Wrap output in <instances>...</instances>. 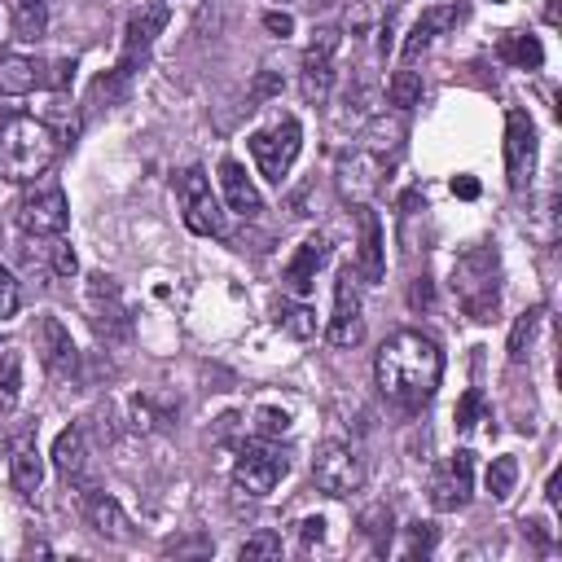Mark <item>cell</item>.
<instances>
[{
  "instance_id": "obj_7",
  "label": "cell",
  "mask_w": 562,
  "mask_h": 562,
  "mask_svg": "<svg viewBox=\"0 0 562 562\" xmlns=\"http://www.w3.org/2000/svg\"><path fill=\"white\" fill-rule=\"evenodd\" d=\"M66 224H70V206H66V193L57 180H40L35 189H26L18 198V228L26 237L44 241V237L66 233Z\"/></svg>"
},
{
  "instance_id": "obj_22",
  "label": "cell",
  "mask_w": 562,
  "mask_h": 562,
  "mask_svg": "<svg viewBox=\"0 0 562 562\" xmlns=\"http://www.w3.org/2000/svg\"><path fill=\"white\" fill-rule=\"evenodd\" d=\"M53 465H57V474H61L66 483L88 487V439H83L79 426L61 430V435L53 439Z\"/></svg>"
},
{
  "instance_id": "obj_2",
  "label": "cell",
  "mask_w": 562,
  "mask_h": 562,
  "mask_svg": "<svg viewBox=\"0 0 562 562\" xmlns=\"http://www.w3.org/2000/svg\"><path fill=\"white\" fill-rule=\"evenodd\" d=\"M57 149H61V136L44 119L35 114L4 119L0 123V180H13V184L40 180L53 167Z\"/></svg>"
},
{
  "instance_id": "obj_17",
  "label": "cell",
  "mask_w": 562,
  "mask_h": 562,
  "mask_svg": "<svg viewBox=\"0 0 562 562\" xmlns=\"http://www.w3.org/2000/svg\"><path fill=\"white\" fill-rule=\"evenodd\" d=\"M35 351H40L44 369H48V373H57V378H70V373H75V364H79L75 338H70V329H66L57 316H40V329H35Z\"/></svg>"
},
{
  "instance_id": "obj_32",
  "label": "cell",
  "mask_w": 562,
  "mask_h": 562,
  "mask_svg": "<svg viewBox=\"0 0 562 562\" xmlns=\"http://www.w3.org/2000/svg\"><path fill=\"white\" fill-rule=\"evenodd\" d=\"M44 250H48V268L57 272V277H75V250H70V241H66V233H57V237H44Z\"/></svg>"
},
{
  "instance_id": "obj_39",
  "label": "cell",
  "mask_w": 562,
  "mask_h": 562,
  "mask_svg": "<svg viewBox=\"0 0 562 562\" xmlns=\"http://www.w3.org/2000/svg\"><path fill=\"white\" fill-rule=\"evenodd\" d=\"M263 26H268L272 35H281V40H285V35L294 31V18H290V13H263Z\"/></svg>"
},
{
  "instance_id": "obj_35",
  "label": "cell",
  "mask_w": 562,
  "mask_h": 562,
  "mask_svg": "<svg viewBox=\"0 0 562 562\" xmlns=\"http://www.w3.org/2000/svg\"><path fill=\"white\" fill-rule=\"evenodd\" d=\"M18 303H22V290H18V281H13V272L0 263V321H9V316H18Z\"/></svg>"
},
{
  "instance_id": "obj_19",
  "label": "cell",
  "mask_w": 562,
  "mask_h": 562,
  "mask_svg": "<svg viewBox=\"0 0 562 562\" xmlns=\"http://www.w3.org/2000/svg\"><path fill=\"white\" fill-rule=\"evenodd\" d=\"M215 176H220V193H224L228 211H233V215H241V220H259V211H263V198H259V189L250 184L246 167H241L237 158H224Z\"/></svg>"
},
{
  "instance_id": "obj_34",
  "label": "cell",
  "mask_w": 562,
  "mask_h": 562,
  "mask_svg": "<svg viewBox=\"0 0 562 562\" xmlns=\"http://www.w3.org/2000/svg\"><path fill=\"white\" fill-rule=\"evenodd\" d=\"M364 531L373 536V549L382 553V549H386V540H391V509H382V505H378V509H369V514H364Z\"/></svg>"
},
{
  "instance_id": "obj_18",
  "label": "cell",
  "mask_w": 562,
  "mask_h": 562,
  "mask_svg": "<svg viewBox=\"0 0 562 562\" xmlns=\"http://www.w3.org/2000/svg\"><path fill=\"white\" fill-rule=\"evenodd\" d=\"M325 255H329V246H325V237H321V233H316V237H303V241H299V250L290 255L285 272H281V290H285V294H294V299H307V290H312L316 268L325 263Z\"/></svg>"
},
{
  "instance_id": "obj_24",
  "label": "cell",
  "mask_w": 562,
  "mask_h": 562,
  "mask_svg": "<svg viewBox=\"0 0 562 562\" xmlns=\"http://www.w3.org/2000/svg\"><path fill=\"white\" fill-rule=\"evenodd\" d=\"M9 479H13V487H18L22 496H35V492H40L44 465H40V452H35L31 439H22V443L13 448V457H9Z\"/></svg>"
},
{
  "instance_id": "obj_30",
  "label": "cell",
  "mask_w": 562,
  "mask_h": 562,
  "mask_svg": "<svg viewBox=\"0 0 562 562\" xmlns=\"http://www.w3.org/2000/svg\"><path fill=\"white\" fill-rule=\"evenodd\" d=\"M536 325H540V307H527V312L514 321V329H509V360H522V356H527V347H531V338H536Z\"/></svg>"
},
{
  "instance_id": "obj_1",
  "label": "cell",
  "mask_w": 562,
  "mask_h": 562,
  "mask_svg": "<svg viewBox=\"0 0 562 562\" xmlns=\"http://www.w3.org/2000/svg\"><path fill=\"white\" fill-rule=\"evenodd\" d=\"M373 378L382 386V395L408 413L426 408L439 391L443 378V351L435 338H426L422 329H400L391 334L378 356H373Z\"/></svg>"
},
{
  "instance_id": "obj_12",
  "label": "cell",
  "mask_w": 562,
  "mask_h": 562,
  "mask_svg": "<svg viewBox=\"0 0 562 562\" xmlns=\"http://www.w3.org/2000/svg\"><path fill=\"white\" fill-rule=\"evenodd\" d=\"M536 123L522 114V110H509L505 114V180L514 193L531 189V176H536Z\"/></svg>"
},
{
  "instance_id": "obj_40",
  "label": "cell",
  "mask_w": 562,
  "mask_h": 562,
  "mask_svg": "<svg viewBox=\"0 0 562 562\" xmlns=\"http://www.w3.org/2000/svg\"><path fill=\"white\" fill-rule=\"evenodd\" d=\"M408 303H413V307H430V281H426V277H422V281H413Z\"/></svg>"
},
{
  "instance_id": "obj_15",
  "label": "cell",
  "mask_w": 562,
  "mask_h": 562,
  "mask_svg": "<svg viewBox=\"0 0 562 562\" xmlns=\"http://www.w3.org/2000/svg\"><path fill=\"white\" fill-rule=\"evenodd\" d=\"M88 307H92V321H97L101 334H110V338H127L132 334L127 303H123L114 277H105V272H92L88 277Z\"/></svg>"
},
{
  "instance_id": "obj_8",
  "label": "cell",
  "mask_w": 562,
  "mask_h": 562,
  "mask_svg": "<svg viewBox=\"0 0 562 562\" xmlns=\"http://www.w3.org/2000/svg\"><path fill=\"white\" fill-rule=\"evenodd\" d=\"M75 79V61H40V57H0V97H31L40 88L61 92Z\"/></svg>"
},
{
  "instance_id": "obj_25",
  "label": "cell",
  "mask_w": 562,
  "mask_h": 562,
  "mask_svg": "<svg viewBox=\"0 0 562 562\" xmlns=\"http://www.w3.org/2000/svg\"><path fill=\"white\" fill-rule=\"evenodd\" d=\"M496 53H501L509 66H518V70H536V66L544 61L540 40H536V35H527V31H505V35H501V44H496Z\"/></svg>"
},
{
  "instance_id": "obj_4",
  "label": "cell",
  "mask_w": 562,
  "mask_h": 562,
  "mask_svg": "<svg viewBox=\"0 0 562 562\" xmlns=\"http://www.w3.org/2000/svg\"><path fill=\"white\" fill-rule=\"evenodd\" d=\"M452 294L470 321H492L501 307V285H496V255L487 246L465 250L452 263Z\"/></svg>"
},
{
  "instance_id": "obj_5",
  "label": "cell",
  "mask_w": 562,
  "mask_h": 562,
  "mask_svg": "<svg viewBox=\"0 0 562 562\" xmlns=\"http://www.w3.org/2000/svg\"><path fill=\"white\" fill-rule=\"evenodd\" d=\"M299 145H303V127L290 114H281L268 127L250 132V158H255V167H259V176L268 184H281L290 176V167L299 158Z\"/></svg>"
},
{
  "instance_id": "obj_3",
  "label": "cell",
  "mask_w": 562,
  "mask_h": 562,
  "mask_svg": "<svg viewBox=\"0 0 562 562\" xmlns=\"http://www.w3.org/2000/svg\"><path fill=\"white\" fill-rule=\"evenodd\" d=\"M167 18H171V9L162 4V0H149V4H140L132 18H127V26H123V48H119V61L92 83V97H105V101H119L123 92H127V83H132V75L145 66V57H149V48H154V40L167 31Z\"/></svg>"
},
{
  "instance_id": "obj_28",
  "label": "cell",
  "mask_w": 562,
  "mask_h": 562,
  "mask_svg": "<svg viewBox=\"0 0 562 562\" xmlns=\"http://www.w3.org/2000/svg\"><path fill=\"white\" fill-rule=\"evenodd\" d=\"M386 97H391L395 110H413V105L422 101V75L408 70V66H400V70L391 75V83H386Z\"/></svg>"
},
{
  "instance_id": "obj_27",
  "label": "cell",
  "mask_w": 562,
  "mask_h": 562,
  "mask_svg": "<svg viewBox=\"0 0 562 562\" xmlns=\"http://www.w3.org/2000/svg\"><path fill=\"white\" fill-rule=\"evenodd\" d=\"M277 325L290 334V338H312L316 334V316H312V307L303 303V299H281L277 303Z\"/></svg>"
},
{
  "instance_id": "obj_6",
  "label": "cell",
  "mask_w": 562,
  "mask_h": 562,
  "mask_svg": "<svg viewBox=\"0 0 562 562\" xmlns=\"http://www.w3.org/2000/svg\"><path fill=\"white\" fill-rule=\"evenodd\" d=\"M285 474H290V457H285V448H277L272 439H250V443H241V452H237V461H233V483H237L246 496H268Z\"/></svg>"
},
{
  "instance_id": "obj_33",
  "label": "cell",
  "mask_w": 562,
  "mask_h": 562,
  "mask_svg": "<svg viewBox=\"0 0 562 562\" xmlns=\"http://www.w3.org/2000/svg\"><path fill=\"white\" fill-rule=\"evenodd\" d=\"M237 553H241V562H250V558H277V553H281V536H277V531H259V536H250Z\"/></svg>"
},
{
  "instance_id": "obj_21",
  "label": "cell",
  "mask_w": 562,
  "mask_h": 562,
  "mask_svg": "<svg viewBox=\"0 0 562 562\" xmlns=\"http://www.w3.org/2000/svg\"><path fill=\"white\" fill-rule=\"evenodd\" d=\"M457 18H461V9H457V4H435V9H426V13L413 22L408 40H404V66H413V61L430 48V40H435V35H443L448 26H457Z\"/></svg>"
},
{
  "instance_id": "obj_10",
  "label": "cell",
  "mask_w": 562,
  "mask_h": 562,
  "mask_svg": "<svg viewBox=\"0 0 562 562\" xmlns=\"http://www.w3.org/2000/svg\"><path fill=\"white\" fill-rule=\"evenodd\" d=\"M180 206H184L189 233H198V237H224L228 220H224V206H220V198H215V189H211V180H206L202 167H189L180 176Z\"/></svg>"
},
{
  "instance_id": "obj_16",
  "label": "cell",
  "mask_w": 562,
  "mask_h": 562,
  "mask_svg": "<svg viewBox=\"0 0 562 562\" xmlns=\"http://www.w3.org/2000/svg\"><path fill=\"white\" fill-rule=\"evenodd\" d=\"M356 277L378 285L386 277V241H382V220L360 202L356 211Z\"/></svg>"
},
{
  "instance_id": "obj_36",
  "label": "cell",
  "mask_w": 562,
  "mask_h": 562,
  "mask_svg": "<svg viewBox=\"0 0 562 562\" xmlns=\"http://www.w3.org/2000/svg\"><path fill=\"white\" fill-rule=\"evenodd\" d=\"M430 549H435V527H430V522H413V527H408V544H404V553H408V558H417V553L426 558Z\"/></svg>"
},
{
  "instance_id": "obj_31",
  "label": "cell",
  "mask_w": 562,
  "mask_h": 562,
  "mask_svg": "<svg viewBox=\"0 0 562 562\" xmlns=\"http://www.w3.org/2000/svg\"><path fill=\"white\" fill-rule=\"evenodd\" d=\"M18 395H22V360L9 351V356L0 360V408H13Z\"/></svg>"
},
{
  "instance_id": "obj_23",
  "label": "cell",
  "mask_w": 562,
  "mask_h": 562,
  "mask_svg": "<svg viewBox=\"0 0 562 562\" xmlns=\"http://www.w3.org/2000/svg\"><path fill=\"white\" fill-rule=\"evenodd\" d=\"M83 518H88V527H92L97 536H105V540H127V514L119 509L114 496H105V492H97V487H83Z\"/></svg>"
},
{
  "instance_id": "obj_11",
  "label": "cell",
  "mask_w": 562,
  "mask_h": 562,
  "mask_svg": "<svg viewBox=\"0 0 562 562\" xmlns=\"http://www.w3.org/2000/svg\"><path fill=\"white\" fill-rule=\"evenodd\" d=\"M364 338V303H360V285H356V268L342 263L338 281H334V312L325 325V342L329 347H356Z\"/></svg>"
},
{
  "instance_id": "obj_20",
  "label": "cell",
  "mask_w": 562,
  "mask_h": 562,
  "mask_svg": "<svg viewBox=\"0 0 562 562\" xmlns=\"http://www.w3.org/2000/svg\"><path fill=\"white\" fill-rule=\"evenodd\" d=\"M382 171H386V158H382V154H373V149H356L351 158H342V167H338V184H342L347 198L364 202V198L382 184Z\"/></svg>"
},
{
  "instance_id": "obj_14",
  "label": "cell",
  "mask_w": 562,
  "mask_h": 562,
  "mask_svg": "<svg viewBox=\"0 0 562 562\" xmlns=\"http://www.w3.org/2000/svg\"><path fill=\"white\" fill-rule=\"evenodd\" d=\"M470 487H474V457L461 448V452H452L430 474V505L443 509V514H452V509H461L470 501Z\"/></svg>"
},
{
  "instance_id": "obj_42",
  "label": "cell",
  "mask_w": 562,
  "mask_h": 562,
  "mask_svg": "<svg viewBox=\"0 0 562 562\" xmlns=\"http://www.w3.org/2000/svg\"><path fill=\"white\" fill-rule=\"evenodd\" d=\"M321 527H325L321 518H303V540H307V544H312V540H321Z\"/></svg>"
},
{
  "instance_id": "obj_26",
  "label": "cell",
  "mask_w": 562,
  "mask_h": 562,
  "mask_svg": "<svg viewBox=\"0 0 562 562\" xmlns=\"http://www.w3.org/2000/svg\"><path fill=\"white\" fill-rule=\"evenodd\" d=\"M9 22L18 40H40L48 26V0H9Z\"/></svg>"
},
{
  "instance_id": "obj_9",
  "label": "cell",
  "mask_w": 562,
  "mask_h": 562,
  "mask_svg": "<svg viewBox=\"0 0 562 562\" xmlns=\"http://www.w3.org/2000/svg\"><path fill=\"white\" fill-rule=\"evenodd\" d=\"M364 474H369L364 470V457L351 443H342V439L321 443L316 457H312V479H316V487L325 496H351V492H360L364 487Z\"/></svg>"
},
{
  "instance_id": "obj_41",
  "label": "cell",
  "mask_w": 562,
  "mask_h": 562,
  "mask_svg": "<svg viewBox=\"0 0 562 562\" xmlns=\"http://www.w3.org/2000/svg\"><path fill=\"white\" fill-rule=\"evenodd\" d=\"M452 193H461V198H479V184H474L470 176H461V180H452Z\"/></svg>"
},
{
  "instance_id": "obj_13",
  "label": "cell",
  "mask_w": 562,
  "mask_h": 562,
  "mask_svg": "<svg viewBox=\"0 0 562 562\" xmlns=\"http://www.w3.org/2000/svg\"><path fill=\"white\" fill-rule=\"evenodd\" d=\"M334 53H338V31L321 26L316 40L303 48V66H299V88L312 105H321L334 88Z\"/></svg>"
},
{
  "instance_id": "obj_29",
  "label": "cell",
  "mask_w": 562,
  "mask_h": 562,
  "mask_svg": "<svg viewBox=\"0 0 562 562\" xmlns=\"http://www.w3.org/2000/svg\"><path fill=\"white\" fill-rule=\"evenodd\" d=\"M514 483H518V461L514 457H492V465H487V492H492V501H505L514 492Z\"/></svg>"
},
{
  "instance_id": "obj_37",
  "label": "cell",
  "mask_w": 562,
  "mask_h": 562,
  "mask_svg": "<svg viewBox=\"0 0 562 562\" xmlns=\"http://www.w3.org/2000/svg\"><path fill=\"white\" fill-rule=\"evenodd\" d=\"M479 417V391H465L461 404H457V430H470Z\"/></svg>"
},
{
  "instance_id": "obj_38",
  "label": "cell",
  "mask_w": 562,
  "mask_h": 562,
  "mask_svg": "<svg viewBox=\"0 0 562 562\" xmlns=\"http://www.w3.org/2000/svg\"><path fill=\"white\" fill-rule=\"evenodd\" d=\"M290 430V417L277 413V408H259V435H285Z\"/></svg>"
}]
</instances>
